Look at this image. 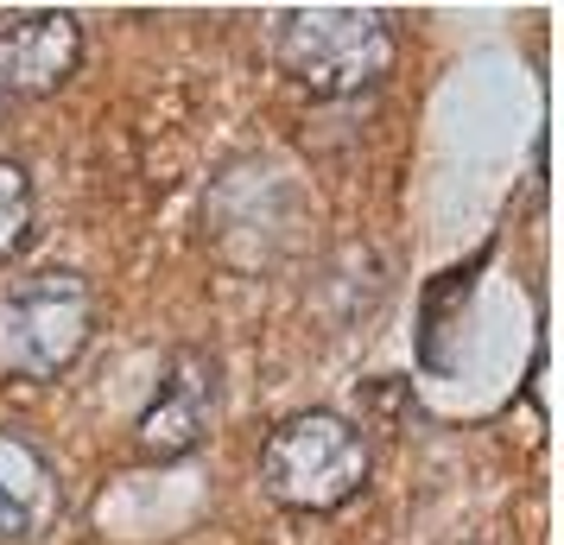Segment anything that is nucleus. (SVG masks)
Segmentation results:
<instances>
[{
	"label": "nucleus",
	"mask_w": 564,
	"mask_h": 545,
	"mask_svg": "<svg viewBox=\"0 0 564 545\" xmlns=\"http://www.w3.org/2000/svg\"><path fill=\"white\" fill-rule=\"evenodd\" d=\"M267 52L285 77L311 89V96H361L393 70L400 39L381 7H280Z\"/></svg>",
	"instance_id": "1"
},
{
	"label": "nucleus",
	"mask_w": 564,
	"mask_h": 545,
	"mask_svg": "<svg viewBox=\"0 0 564 545\" xmlns=\"http://www.w3.org/2000/svg\"><path fill=\"white\" fill-rule=\"evenodd\" d=\"M368 432L343 413H292L260 444V489L292 514H336L368 489Z\"/></svg>",
	"instance_id": "2"
},
{
	"label": "nucleus",
	"mask_w": 564,
	"mask_h": 545,
	"mask_svg": "<svg viewBox=\"0 0 564 545\" xmlns=\"http://www.w3.org/2000/svg\"><path fill=\"white\" fill-rule=\"evenodd\" d=\"M96 337V292L83 273H26L0 286V381H57Z\"/></svg>",
	"instance_id": "3"
},
{
	"label": "nucleus",
	"mask_w": 564,
	"mask_h": 545,
	"mask_svg": "<svg viewBox=\"0 0 564 545\" xmlns=\"http://www.w3.org/2000/svg\"><path fill=\"white\" fill-rule=\"evenodd\" d=\"M216 406H223V368H216V356H209V349H172L165 368H159L153 400L133 418L140 457H153V464L191 457V450L209 438Z\"/></svg>",
	"instance_id": "4"
},
{
	"label": "nucleus",
	"mask_w": 564,
	"mask_h": 545,
	"mask_svg": "<svg viewBox=\"0 0 564 545\" xmlns=\"http://www.w3.org/2000/svg\"><path fill=\"white\" fill-rule=\"evenodd\" d=\"M83 64V26L77 13H26L0 26V108L52 96L77 77Z\"/></svg>",
	"instance_id": "5"
},
{
	"label": "nucleus",
	"mask_w": 564,
	"mask_h": 545,
	"mask_svg": "<svg viewBox=\"0 0 564 545\" xmlns=\"http://www.w3.org/2000/svg\"><path fill=\"white\" fill-rule=\"evenodd\" d=\"M57 520H64V476H57L52 450L0 425V539L32 545L57 533Z\"/></svg>",
	"instance_id": "6"
},
{
	"label": "nucleus",
	"mask_w": 564,
	"mask_h": 545,
	"mask_svg": "<svg viewBox=\"0 0 564 545\" xmlns=\"http://www.w3.org/2000/svg\"><path fill=\"white\" fill-rule=\"evenodd\" d=\"M32 235V172L0 153V260H13Z\"/></svg>",
	"instance_id": "7"
}]
</instances>
